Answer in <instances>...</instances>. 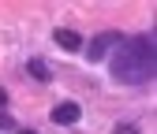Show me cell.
I'll use <instances>...</instances> for the list:
<instances>
[{"label": "cell", "instance_id": "obj_9", "mask_svg": "<svg viewBox=\"0 0 157 134\" xmlns=\"http://www.w3.org/2000/svg\"><path fill=\"white\" fill-rule=\"evenodd\" d=\"M19 134H37V130H30V127H19Z\"/></svg>", "mask_w": 157, "mask_h": 134}, {"label": "cell", "instance_id": "obj_8", "mask_svg": "<svg viewBox=\"0 0 157 134\" xmlns=\"http://www.w3.org/2000/svg\"><path fill=\"white\" fill-rule=\"evenodd\" d=\"M0 108H8V89L0 86Z\"/></svg>", "mask_w": 157, "mask_h": 134}, {"label": "cell", "instance_id": "obj_3", "mask_svg": "<svg viewBox=\"0 0 157 134\" xmlns=\"http://www.w3.org/2000/svg\"><path fill=\"white\" fill-rule=\"evenodd\" d=\"M49 119L56 127H75L78 119H82V104H78V101H60V104L49 108Z\"/></svg>", "mask_w": 157, "mask_h": 134}, {"label": "cell", "instance_id": "obj_2", "mask_svg": "<svg viewBox=\"0 0 157 134\" xmlns=\"http://www.w3.org/2000/svg\"><path fill=\"white\" fill-rule=\"evenodd\" d=\"M120 41H124V34H120V30H101V34H94L90 41H86V63H101L105 56H109L116 45H120Z\"/></svg>", "mask_w": 157, "mask_h": 134}, {"label": "cell", "instance_id": "obj_7", "mask_svg": "<svg viewBox=\"0 0 157 134\" xmlns=\"http://www.w3.org/2000/svg\"><path fill=\"white\" fill-rule=\"evenodd\" d=\"M112 134H142V130L135 127V123H116V127H112Z\"/></svg>", "mask_w": 157, "mask_h": 134}, {"label": "cell", "instance_id": "obj_6", "mask_svg": "<svg viewBox=\"0 0 157 134\" xmlns=\"http://www.w3.org/2000/svg\"><path fill=\"white\" fill-rule=\"evenodd\" d=\"M0 130H19V119L11 116L8 108H0Z\"/></svg>", "mask_w": 157, "mask_h": 134}, {"label": "cell", "instance_id": "obj_5", "mask_svg": "<svg viewBox=\"0 0 157 134\" xmlns=\"http://www.w3.org/2000/svg\"><path fill=\"white\" fill-rule=\"evenodd\" d=\"M26 78H34L37 86L52 82V71H49V63L41 60V56H30V60H26Z\"/></svg>", "mask_w": 157, "mask_h": 134}, {"label": "cell", "instance_id": "obj_4", "mask_svg": "<svg viewBox=\"0 0 157 134\" xmlns=\"http://www.w3.org/2000/svg\"><path fill=\"white\" fill-rule=\"evenodd\" d=\"M52 41L60 45L64 52H82V45H86L82 34H78V30H67V26H56V30H52Z\"/></svg>", "mask_w": 157, "mask_h": 134}, {"label": "cell", "instance_id": "obj_1", "mask_svg": "<svg viewBox=\"0 0 157 134\" xmlns=\"http://www.w3.org/2000/svg\"><path fill=\"white\" fill-rule=\"evenodd\" d=\"M109 74L116 86H146L157 74V49H153V34L139 37H124L116 45V56L109 60Z\"/></svg>", "mask_w": 157, "mask_h": 134}]
</instances>
